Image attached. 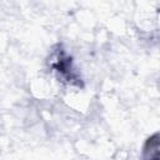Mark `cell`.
Returning <instances> with one entry per match:
<instances>
[{
	"mask_svg": "<svg viewBox=\"0 0 160 160\" xmlns=\"http://www.w3.org/2000/svg\"><path fill=\"white\" fill-rule=\"evenodd\" d=\"M150 160H159V156H158V154H155V155H154V158H151Z\"/></svg>",
	"mask_w": 160,
	"mask_h": 160,
	"instance_id": "obj_1",
	"label": "cell"
}]
</instances>
